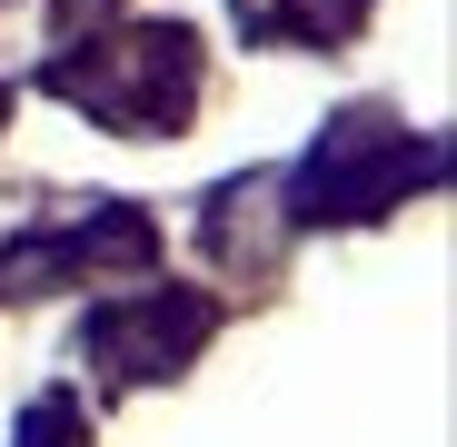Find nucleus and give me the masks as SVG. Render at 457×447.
<instances>
[{
  "label": "nucleus",
  "mask_w": 457,
  "mask_h": 447,
  "mask_svg": "<svg viewBox=\"0 0 457 447\" xmlns=\"http://www.w3.org/2000/svg\"><path fill=\"white\" fill-rule=\"evenodd\" d=\"M437 170V149L428 139H408L388 110H348V120H328L319 129V149L288 170V219H338V229H358V219H378V209H398L408 199V179H428Z\"/></svg>",
  "instance_id": "f257e3e1"
},
{
  "label": "nucleus",
  "mask_w": 457,
  "mask_h": 447,
  "mask_svg": "<svg viewBox=\"0 0 457 447\" xmlns=\"http://www.w3.org/2000/svg\"><path fill=\"white\" fill-rule=\"evenodd\" d=\"M50 90L60 100H80L90 120L110 129H170L189 100H199V40L189 30H129V40H90V60L70 50L50 60Z\"/></svg>",
  "instance_id": "f03ea898"
},
{
  "label": "nucleus",
  "mask_w": 457,
  "mask_h": 447,
  "mask_svg": "<svg viewBox=\"0 0 457 447\" xmlns=\"http://www.w3.org/2000/svg\"><path fill=\"white\" fill-rule=\"evenodd\" d=\"M209 328H219L209 298H170V288H149V298H129V309H100V319L80 328V358L110 368V378L129 388V378H170V368H179Z\"/></svg>",
  "instance_id": "7ed1b4c3"
},
{
  "label": "nucleus",
  "mask_w": 457,
  "mask_h": 447,
  "mask_svg": "<svg viewBox=\"0 0 457 447\" xmlns=\"http://www.w3.org/2000/svg\"><path fill=\"white\" fill-rule=\"evenodd\" d=\"M368 0H239V30L259 40H338Z\"/></svg>",
  "instance_id": "20e7f679"
},
{
  "label": "nucleus",
  "mask_w": 457,
  "mask_h": 447,
  "mask_svg": "<svg viewBox=\"0 0 457 447\" xmlns=\"http://www.w3.org/2000/svg\"><path fill=\"white\" fill-rule=\"evenodd\" d=\"M21 447H90V437H80V398H70V388H40L30 418H21Z\"/></svg>",
  "instance_id": "39448f33"
},
{
  "label": "nucleus",
  "mask_w": 457,
  "mask_h": 447,
  "mask_svg": "<svg viewBox=\"0 0 457 447\" xmlns=\"http://www.w3.org/2000/svg\"><path fill=\"white\" fill-rule=\"evenodd\" d=\"M0 110H11V100H0Z\"/></svg>",
  "instance_id": "423d86ee"
}]
</instances>
